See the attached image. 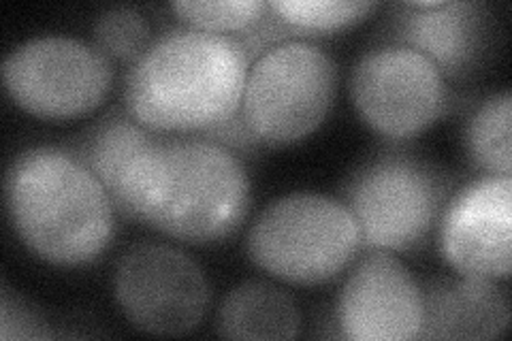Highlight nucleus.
I'll list each match as a JSON object with an SVG mask.
<instances>
[{
  "label": "nucleus",
  "mask_w": 512,
  "mask_h": 341,
  "mask_svg": "<svg viewBox=\"0 0 512 341\" xmlns=\"http://www.w3.org/2000/svg\"><path fill=\"white\" fill-rule=\"evenodd\" d=\"M111 201L126 218L186 243H216L244 224L250 180L239 158L201 135H165L122 173Z\"/></svg>",
  "instance_id": "obj_1"
},
{
  "label": "nucleus",
  "mask_w": 512,
  "mask_h": 341,
  "mask_svg": "<svg viewBox=\"0 0 512 341\" xmlns=\"http://www.w3.org/2000/svg\"><path fill=\"white\" fill-rule=\"evenodd\" d=\"M250 60L235 37L173 28L126 75V111L165 135H205L237 116Z\"/></svg>",
  "instance_id": "obj_2"
},
{
  "label": "nucleus",
  "mask_w": 512,
  "mask_h": 341,
  "mask_svg": "<svg viewBox=\"0 0 512 341\" xmlns=\"http://www.w3.org/2000/svg\"><path fill=\"white\" fill-rule=\"evenodd\" d=\"M5 203L24 246L52 265H88L114 239V201L67 148L39 145L15 156Z\"/></svg>",
  "instance_id": "obj_3"
},
{
  "label": "nucleus",
  "mask_w": 512,
  "mask_h": 341,
  "mask_svg": "<svg viewBox=\"0 0 512 341\" xmlns=\"http://www.w3.org/2000/svg\"><path fill=\"white\" fill-rule=\"evenodd\" d=\"M448 199L451 184L442 169L399 150L363 160L340 188V201L357 222L361 248L370 252L423 246Z\"/></svg>",
  "instance_id": "obj_4"
},
{
  "label": "nucleus",
  "mask_w": 512,
  "mask_h": 341,
  "mask_svg": "<svg viewBox=\"0 0 512 341\" xmlns=\"http://www.w3.org/2000/svg\"><path fill=\"white\" fill-rule=\"evenodd\" d=\"M361 248L355 218L340 199L293 192L269 203L246 237L250 261L288 284L329 282Z\"/></svg>",
  "instance_id": "obj_5"
},
{
  "label": "nucleus",
  "mask_w": 512,
  "mask_h": 341,
  "mask_svg": "<svg viewBox=\"0 0 512 341\" xmlns=\"http://www.w3.org/2000/svg\"><path fill=\"white\" fill-rule=\"evenodd\" d=\"M338 94V67L323 47L282 43L250 64L242 116L265 145H288L325 122Z\"/></svg>",
  "instance_id": "obj_6"
},
{
  "label": "nucleus",
  "mask_w": 512,
  "mask_h": 341,
  "mask_svg": "<svg viewBox=\"0 0 512 341\" xmlns=\"http://www.w3.org/2000/svg\"><path fill=\"white\" fill-rule=\"evenodd\" d=\"M13 103L43 120H69L99 107L114 84L111 60L96 45L71 37H35L3 62Z\"/></svg>",
  "instance_id": "obj_7"
},
{
  "label": "nucleus",
  "mask_w": 512,
  "mask_h": 341,
  "mask_svg": "<svg viewBox=\"0 0 512 341\" xmlns=\"http://www.w3.org/2000/svg\"><path fill=\"white\" fill-rule=\"evenodd\" d=\"M378 43L406 45L434 62L444 79L472 84L495 64L502 28L485 3L416 0L391 7L378 26Z\"/></svg>",
  "instance_id": "obj_8"
},
{
  "label": "nucleus",
  "mask_w": 512,
  "mask_h": 341,
  "mask_svg": "<svg viewBox=\"0 0 512 341\" xmlns=\"http://www.w3.org/2000/svg\"><path fill=\"white\" fill-rule=\"evenodd\" d=\"M348 88L361 120L393 141L423 133L448 107L434 62L406 45L376 43L355 62Z\"/></svg>",
  "instance_id": "obj_9"
},
{
  "label": "nucleus",
  "mask_w": 512,
  "mask_h": 341,
  "mask_svg": "<svg viewBox=\"0 0 512 341\" xmlns=\"http://www.w3.org/2000/svg\"><path fill=\"white\" fill-rule=\"evenodd\" d=\"M114 297L133 327L154 335H182L201 324L212 288L186 252L165 243H139L116 265Z\"/></svg>",
  "instance_id": "obj_10"
},
{
  "label": "nucleus",
  "mask_w": 512,
  "mask_h": 341,
  "mask_svg": "<svg viewBox=\"0 0 512 341\" xmlns=\"http://www.w3.org/2000/svg\"><path fill=\"white\" fill-rule=\"evenodd\" d=\"M438 246L459 275L508 280L512 265V177L485 175L457 190L438 220Z\"/></svg>",
  "instance_id": "obj_11"
},
{
  "label": "nucleus",
  "mask_w": 512,
  "mask_h": 341,
  "mask_svg": "<svg viewBox=\"0 0 512 341\" xmlns=\"http://www.w3.org/2000/svg\"><path fill=\"white\" fill-rule=\"evenodd\" d=\"M335 322L342 337L355 341L419 339L423 288L397 256L372 250L344 280Z\"/></svg>",
  "instance_id": "obj_12"
},
{
  "label": "nucleus",
  "mask_w": 512,
  "mask_h": 341,
  "mask_svg": "<svg viewBox=\"0 0 512 341\" xmlns=\"http://www.w3.org/2000/svg\"><path fill=\"white\" fill-rule=\"evenodd\" d=\"M510 303L495 280L444 278L423 288L419 339H493L506 333Z\"/></svg>",
  "instance_id": "obj_13"
},
{
  "label": "nucleus",
  "mask_w": 512,
  "mask_h": 341,
  "mask_svg": "<svg viewBox=\"0 0 512 341\" xmlns=\"http://www.w3.org/2000/svg\"><path fill=\"white\" fill-rule=\"evenodd\" d=\"M299 329L295 299L267 282L235 286L216 314V331L227 339H295Z\"/></svg>",
  "instance_id": "obj_14"
},
{
  "label": "nucleus",
  "mask_w": 512,
  "mask_h": 341,
  "mask_svg": "<svg viewBox=\"0 0 512 341\" xmlns=\"http://www.w3.org/2000/svg\"><path fill=\"white\" fill-rule=\"evenodd\" d=\"M156 137V131L137 122L128 111H111L86 128L67 150L105 186L111 197L126 167Z\"/></svg>",
  "instance_id": "obj_15"
},
{
  "label": "nucleus",
  "mask_w": 512,
  "mask_h": 341,
  "mask_svg": "<svg viewBox=\"0 0 512 341\" xmlns=\"http://www.w3.org/2000/svg\"><path fill=\"white\" fill-rule=\"evenodd\" d=\"M512 96L508 90L491 94L480 103L466 124V148L478 169L487 175H508L512 171L510 145Z\"/></svg>",
  "instance_id": "obj_16"
},
{
  "label": "nucleus",
  "mask_w": 512,
  "mask_h": 341,
  "mask_svg": "<svg viewBox=\"0 0 512 341\" xmlns=\"http://www.w3.org/2000/svg\"><path fill=\"white\" fill-rule=\"evenodd\" d=\"M267 5L299 41L348 28L376 7L367 0H274Z\"/></svg>",
  "instance_id": "obj_17"
},
{
  "label": "nucleus",
  "mask_w": 512,
  "mask_h": 341,
  "mask_svg": "<svg viewBox=\"0 0 512 341\" xmlns=\"http://www.w3.org/2000/svg\"><path fill=\"white\" fill-rule=\"evenodd\" d=\"M171 11L186 28L214 32V35H224V32L239 35L263 18L267 3L265 0H220V3L180 0L171 5Z\"/></svg>",
  "instance_id": "obj_18"
},
{
  "label": "nucleus",
  "mask_w": 512,
  "mask_h": 341,
  "mask_svg": "<svg viewBox=\"0 0 512 341\" xmlns=\"http://www.w3.org/2000/svg\"><path fill=\"white\" fill-rule=\"evenodd\" d=\"M150 24L131 7H114L99 15L94 24L96 47L107 56L122 62H135L150 47Z\"/></svg>",
  "instance_id": "obj_19"
},
{
  "label": "nucleus",
  "mask_w": 512,
  "mask_h": 341,
  "mask_svg": "<svg viewBox=\"0 0 512 341\" xmlns=\"http://www.w3.org/2000/svg\"><path fill=\"white\" fill-rule=\"evenodd\" d=\"M0 337L3 339H50L54 331L47 327V320L20 295H13L3 288L0 301Z\"/></svg>",
  "instance_id": "obj_20"
},
{
  "label": "nucleus",
  "mask_w": 512,
  "mask_h": 341,
  "mask_svg": "<svg viewBox=\"0 0 512 341\" xmlns=\"http://www.w3.org/2000/svg\"><path fill=\"white\" fill-rule=\"evenodd\" d=\"M205 139H212L220 145H224L227 150H242V152H250L254 148H259L261 141L254 137V133L250 131V126L246 124L242 111L237 113V116H233L231 120H227L224 124L216 126L214 131L201 135Z\"/></svg>",
  "instance_id": "obj_21"
}]
</instances>
